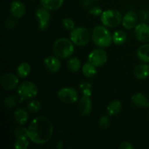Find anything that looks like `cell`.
I'll list each match as a JSON object with an SVG mask.
<instances>
[{
    "mask_svg": "<svg viewBox=\"0 0 149 149\" xmlns=\"http://www.w3.org/2000/svg\"><path fill=\"white\" fill-rule=\"evenodd\" d=\"M29 138L36 144H45L51 139L53 126L48 118L39 116L33 119L28 127Z\"/></svg>",
    "mask_w": 149,
    "mask_h": 149,
    "instance_id": "cell-1",
    "label": "cell"
},
{
    "mask_svg": "<svg viewBox=\"0 0 149 149\" xmlns=\"http://www.w3.org/2000/svg\"><path fill=\"white\" fill-rule=\"evenodd\" d=\"M52 52L58 58H66L74 52V44L71 39L61 38L54 42L52 45Z\"/></svg>",
    "mask_w": 149,
    "mask_h": 149,
    "instance_id": "cell-2",
    "label": "cell"
},
{
    "mask_svg": "<svg viewBox=\"0 0 149 149\" xmlns=\"http://www.w3.org/2000/svg\"><path fill=\"white\" fill-rule=\"evenodd\" d=\"M92 39L96 46L102 48L109 47L113 42L111 34L105 26H97L94 28Z\"/></svg>",
    "mask_w": 149,
    "mask_h": 149,
    "instance_id": "cell-3",
    "label": "cell"
},
{
    "mask_svg": "<svg viewBox=\"0 0 149 149\" xmlns=\"http://www.w3.org/2000/svg\"><path fill=\"white\" fill-rule=\"evenodd\" d=\"M91 38L90 31L86 28L77 27L71 31L70 39L77 46H85Z\"/></svg>",
    "mask_w": 149,
    "mask_h": 149,
    "instance_id": "cell-4",
    "label": "cell"
},
{
    "mask_svg": "<svg viewBox=\"0 0 149 149\" xmlns=\"http://www.w3.org/2000/svg\"><path fill=\"white\" fill-rule=\"evenodd\" d=\"M100 20L106 27L113 28L119 26L122 21V14L115 10H108L103 12L100 15Z\"/></svg>",
    "mask_w": 149,
    "mask_h": 149,
    "instance_id": "cell-5",
    "label": "cell"
},
{
    "mask_svg": "<svg viewBox=\"0 0 149 149\" xmlns=\"http://www.w3.org/2000/svg\"><path fill=\"white\" fill-rule=\"evenodd\" d=\"M17 94L22 99H31L37 95L38 88L32 81H23L17 87Z\"/></svg>",
    "mask_w": 149,
    "mask_h": 149,
    "instance_id": "cell-6",
    "label": "cell"
},
{
    "mask_svg": "<svg viewBox=\"0 0 149 149\" xmlns=\"http://www.w3.org/2000/svg\"><path fill=\"white\" fill-rule=\"evenodd\" d=\"M108 60L107 52L103 49H96L92 51L88 55V61L97 67L104 65Z\"/></svg>",
    "mask_w": 149,
    "mask_h": 149,
    "instance_id": "cell-7",
    "label": "cell"
},
{
    "mask_svg": "<svg viewBox=\"0 0 149 149\" xmlns=\"http://www.w3.org/2000/svg\"><path fill=\"white\" fill-rule=\"evenodd\" d=\"M58 98L67 104H73L78 100V93L72 87H64L58 93Z\"/></svg>",
    "mask_w": 149,
    "mask_h": 149,
    "instance_id": "cell-8",
    "label": "cell"
},
{
    "mask_svg": "<svg viewBox=\"0 0 149 149\" xmlns=\"http://www.w3.org/2000/svg\"><path fill=\"white\" fill-rule=\"evenodd\" d=\"M36 17L38 21L39 29L41 31L46 30L49 26V21L51 19L49 10L45 8V7L39 8L36 12Z\"/></svg>",
    "mask_w": 149,
    "mask_h": 149,
    "instance_id": "cell-9",
    "label": "cell"
},
{
    "mask_svg": "<svg viewBox=\"0 0 149 149\" xmlns=\"http://www.w3.org/2000/svg\"><path fill=\"white\" fill-rule=\"evenodd\" d=\"M19 82L17 76L11 73H6L1 77V84L3 89L7 91H11L17 86Z\"/></svg>",
    "mask_w": 149,
    "mask_h": 149,
    "instance_id": "cell-10",
    "label": "cell"
},
{
    "mask_svg": "<svg viewBox=\"0 0 149 149\" xmlns=\"http://www.w3.org/2000/svg\"><path fill=\"white\" fill-rule=\"evenodd\" d=\"M135 36L139 42L146 43L149 42V26L146 23H141L135 27Z\"/></svg>",
    "mask_w": 149,
    "mask_h": 149,
    "instance_id": "cell-11",
    "label": "cell"
},
{
    "mask_svg": "<svg viewBox=\"0 0 149 149\" xmlns=\"http://www.w3.org/2000/svg\"><path fill=\"white\" fill-rule=\"evenodd\" d=\"M138 15L134 11H129L124 15L122 18V26L126 29H132L137 26Z\"/></svg>",
    "mask_w": 149,
    "mask_h": 149,
    "instance_id": "cell-12",
    "label": "cell"
},
{
    "mask_svg": "<svg viewBox=\"0 0 149 149\" xmlns=\"http://www.w3.org/2000/svg\"><path fill=\"white\" fill-rule=\"evenodd\" d=\"M10 14L15 18H22L26 13V7L20 1H14L11 3L10 7Z\"/></svg>",
    "mask_w": 149,
    "mask_h": 149,
    "instance_id": "cell-13",
    "label": "cell"
},
{
    "mask_svg": "<svg viewBox=\"0 0 149 149\" xmlns=\"http://www.w3.org/2000/svg\"><path fill=\"white\" fill-rule=\"evenodd\" d=\"M44 65L49 72L56 73L61 69V63L57 56H49L44 60Z\"/></svg>",
    "mask_w": 149,
    "mask_h": 149,
    "instance_id": "cell-14",
    "label": "cell"
},
{
    "mask_svg": "<svg viewBox=\"0 0 149 149\" xmlns=\"http://www.w3.org/2000/svg\"><path fill=\"white\" fill-rule=\"evenodd\" d=\"M79 108L80 113L82 116H89L93 109V103L90 97L83 95V97H81L79 100Z\"/></svg>",
    "mask_w": 149,
    "mask_h": 149,
    "instance_id": "cell-15",
    "label": "cell"
},
{
    "mask_svg": "<svg viewBox=\"0 0 149 149\" xmlns=\"http://www.w3.org/2000/svg\"><path fill=\"white\" fill-rule=\"evenodd\" d=\"M132 102L134 105L140 108H148L149 100L142 93H135L131 97Z\"/></svg>",
    "mask_w": 149,
    "mask_h": 149,
    "instance_id": "cell-16",
    "label": "cell"
},
{
    "mask_svg": "<svg viewBox=\"0 0 149 149\" xmlns=\"http://www.w3.org/2000/svg\"><path fill=\"white\" fill-rule=\"evenodd\" d=\"M134 75L138 79H146L149 76V65L147 64H140L135 68Z\"/></svg>",
    "mask_w": 149,
    "mask_h": 149,
    "instance_id": "cell-17",
    "label": "cell"
},
{
    "mask_svg": "<svg viewBox=\"0 0 149 149\" xmlns=\"http://www.w3.org/2000/svg\"><path fill=\"white\" fill-rule=\"evenodd\" d=\"M122 109V105L119 100H114L111 102L107 106L108 114L111 116H114L119 114Z\"/></svg>",
    "mask_w": 149,
    "mask_h": 149,
    "instance_id": "cell-18",
    "label": "cell"
},
{
    "mask_svg": "<svg viewBox=\"0 0 149 149\" xmlns=\"http://www.w3.org/2000/svg\"><path fill=\"white\" fill-rule=\"evenodd\" d=\"M42 7L49 10H56L62 7L64 0H40Z\"/></svg>",
    "mask_w": 149,
    "mask_h": 149,
    "instance_id": "cell-19",
    "label": "cell"
},
{
    "mask_svg": "<svg viewBox=\"0 0 149 149\" xmlns=\"http://www.w3.org/2000/svg\"><path fill=\"white\" fill-rule=\"evenodd\" d=\"M14 119L18 125H23L27 122L29 119V113L23 109H17L14 113Z\"/></svg>",
    "mask_w": 149,
    "mask_h": 149,
    "instance_id": "cell-20",
    "label": "cell"
},
{
    "mask_svg": "<svg viewBox=\"0 0 149 149\" xmlns=\"http://www.w3.org/2000/svg\"><path fill=\"white\" fill-rule=\"evenodd\" d=\"M137 55L140 61L144 63L149 62V44L141 45L137 51Z\"/></svg>",
    "mask_w": 149,
    "mask_h": 149,
    "instance_id": "cell-21",
    "label": "cell"
},
{
    "mask_svg": "<svg viewBox=\"0 0 149 149\" xmlns=\"http://www.w3.org/2000/svg\"><path fill=\"white\" fill-rule=\"evenodd\" d=\"M96 68L97 67L95 66L93 64H92L91 63L88 61L83 65L81 70H82V73L84 77H86L87 78H92V77H95L97 74V71Z\"/></svg>",
    "mask_w": 149,
    "mask_h": 149,
    "instance_id": "cell-22",
    "label": "cell"
},
{
    "mask_svg": "<svg viewBox=\"0 0 149 149\" xmlns=\"http://www.w3.org/2000/svg\"><path fill=\"white\" fill-rule=\"evenodd\" d=\"M127 39V36L126 33L122 30L115 31L112 36L113 42L116 45H122L125 44L126 42Z\"/></svg>",
    "mask_w": 149,
    "mask_h": 149,
    "instance_id": "cell-23",
    "label": "cell"
},
{
    "mask_svg": "<svg viewBox=\"0 0 149 149\" xmlns=\"http://www.w3.org/2000/svg\"><path fill=\"white\" fill-rule=\"evenodd\" d=\"M31 72V65L28 63H22L17 66V74L20 78H26Z\"/></svg>",
    "mask_w": 149,
    "mask_h": 149,
    "instance_id": "cell-24",
    "label": "cell"
},
{
    "mask_svg": "<svg viewBox=\"0 0 149 149\" xmlns=\"http://www.w3.org/2000/svg\"><path fill=\"white\" fill-rule=\"evenodd\" d=\"M67 67L68 70L72 72H77L81 68V62L78 58H71L68 60L67 63Z\"/></svg>",
    "mask_w": 149,
    "mask_h": 149,
    "instance_id": "cell-25",
    "label": "cell"
},
{
    "mask_svg": "<svg viewBox=\"0 0 149 149\" xmlns=\"http://www.w3.org/2000/svg\"><path fill=\"white\" fill-rule=\"evenodd\" d=\"M79 89L82 91L83 95L89 96L91 97L92 95V90H93V86H92L91 83L89 81H83L79 84Z\"/></svg>",
    "mask_w": 149,
    "mask_h": 149,
    "instance_id": "cell-26",
    "label": "cell"
},
{
    "mask_svg": "<svg viewBox=\"0 0 149 149\" xmlns=\"http://www.w3.org/2000/svg\"><path fill=\"white\" fill-rule=\"evenodd\" d=\"M29 146V138H17L15 142L14 147L16 149H26Z\"/></svg>",
    "mask_w": 149,
    "mask_h": 149,
    "instance_id": "cell-27",
    "label": "cell"
},
{
    "mask_svg": "<svg viewBox=\"0 0 149 149\" xmlns=\"http://www.w3.org/2000/svg\"><path fill=\"white\" fill-rule=\"evenodd\" d=\"M27 109L29 111L36 113V112L39 111L42 109V105L40 102L36 100H32L29 101L27 104Z\"/></svg>",
    "mask_w": 149,
    "mask_h": 149,
    "instance_id": "cell-28",
    "label": "cell"
},
{
    "mask_svg": "<svg viewBox=\"0 0 149 149\" xmlns=\"http://www.w3.org/2000/svg\"><path fill=\"white\" fill-rule=\"evenodd\" d=\"M17 103V97L14 95H9L6 97L4 100V107L7 109H12L15 107Z\"/></svg>",
    "mask_w": 149,
    "mask_h": 149,
    "instance_id": "cell-29",
    "label": "cell"
},
{
    "mask_svg": "<svg viewBox=\"0 0 149 149\" xmlns=\"http://www.w3.org/2000/svg\"><path fill=\"white\" fill-rule=\"evenodd\" d=\"M14 135L17 138H29V130L28 128L17 127L14 130Z\"/></svg>",
    "mask_w": 149,
    "mask_h": 149,
    "instance_id": "cell-30",
    "label": "cell"
},
{
    "mask_svg": "<svg viewBox=\"0 0 149 149\" xmlns=\"http://www.w3.org/2000/svg\"><path fill=\"white\" fill-rule=\"evenodd\" d=\"M99 127L103 130H106L111 127V121L109 116H103L99 119Z\"/></svg>",
    "mask_w": 149,
    "mask_h": 149,
    "instance_id": "cell-31",
    "label": "cell"
},
{
    "mask_svg": "<svg viewBox=\"0 0 149 149\" xmlns=\"http://www.w3.org/2000/svg\"><path fill=\"white\" fill-rule=\"evenodd\" d=\"M63 25L65 29L68 31H72L75 29V22L71 18H65L63 20Z\"/></svg>",
    "mask_w": 149,
    "mask_h": 149,
    "instance_id": "cell-32",
    "label": "cell"
},
{
    "mask_svg": "<svg viewBox=\"0 0 149 149\" xmlns=\"http://www.w3.org/2000/svg\"><path fill=\"white\" fill-rule=\"evenodd\" d=\"M138 18L141 23H145L149 18V12L147 10H142L138 15Z\"/></svg>",
    "mask_w": 149,
    "mask_h": 149,
    "instance_id": "cell-33",
    "label": "cell"
},
{
    "mask_svg": "<svg viewBox=\"0 0 149 149\" xmlns=\"http://www.w3.org/2000/svg\"><path fill=\"white\" fill-rule=\"evenodd\" d=\"M90 13L94 16H100L103 13L102 9L97 6H93L90 8Z\"/></svg>",
    "mask_w": 149,
    "mask_h": 149,
    "instance_id": "cell-34",
    "label": "cell"
},
{
    "mask_svg": "<svg viewBox=\"0 0 149 149\" xmlns=\"http://www.w3.org/2000/svg\"><path fill=\"white\" fill-rule=\"evenodd\" d=\"M5 26L6 27L9 29H14V28L17 26V22H16V20H15V19L9 18L6 20Z\"/></svg>",
    "mask_w": 149,
    "mask_h": 149,
    "instance_id": "cell-35",
    "label": "cell"
},
{
    "mask_svg": "<svg viewBox=\"0 0 149 149\" xmlns=\"http://www.w3.org/2000/svg\"><path fill=\"white\" fill-rule=\"evenodd\" d=\"M119 148L122 149H132L133 148V146L128 141H125V142H122L120 144Z\"/></svg>",
    "mask_w": 149,
    "mask_h": 149,
    "instance_id": "cell-36",
    "label": "cell"
},
{
    "mask_svg": "<svg viewBox=\"0 0 149 149\" xmlns=\"http://www.w3.org/2000/svg\"><path fill=\"white\" fill-rule=\"evenodd\" d=\"M63 147V143L62 141H59V142L57 143V145H56V148L58 149H61Z\"/></svg>",
    "mask_w": 149,
    "mask_h": 149,
    "instance_id": "cell-37",
    "label": "cell"
},
{
    "mask_svg": "<svg viewBox=\"0 0 149 149\" xmlns=\"http://www.w3.org/2000/svg\"><path fill=\"white\" fill-rule=\"evenodd\" d=\"M90 1H100V0H90Z\"/></svg>",
    "mask_w": 149,
    "mask_h": 149,
    "instance_id": "cell-38",
    "label": "cell"
},
{
    "mask_svg": "<svg viewBox=\"0 0 149 149\" xmlns=\"http://www.w3.org/2000/svg\"><path fill=\"white\" fill-rule=\"evenodd\" d=\"M148 148H149V147H148Z\"/></svg>",
    "mask_w": 149,
    "mask_h": 149,
    "instance_id": "cell-39",
    "label": "cell"
}]
</instances>
